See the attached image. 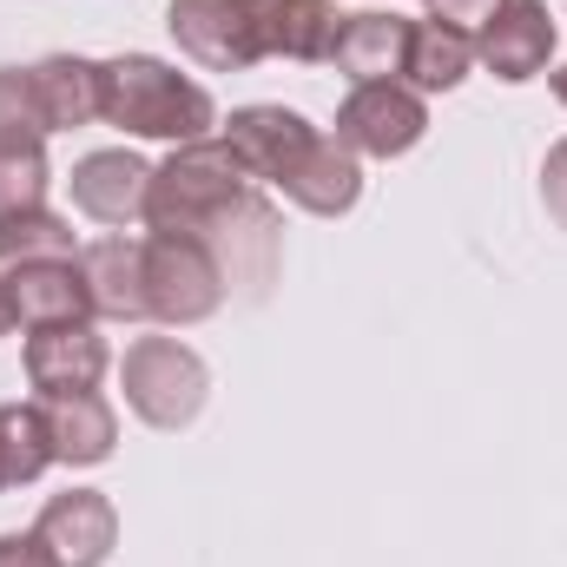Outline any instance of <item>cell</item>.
I'll return each instance as SVG.
<instances>
[{
    "label": "cell",
    "instance_id": "1",
    "mask_svg": "<svg viewBox=\"0 0 567 567\" xmlns=\"http://www.w3.org/2000/svg\"><path fill=\"white\" fill-rule=\"evenodd\" d=\"M225 145L245 158L251 178L278 185L290 205L317 212V218H343L363 192V172H357V152L337 145L330 133H317L310 120L284 113V106H245L231 113Z\"/></svg>",
    "mask_w": 567,
    "mask_h": 567
},
{
    "label": "cell",
    "instance_id": "2",
    "mask_svg": "<svg viewBox=\"0 0 567 567\" xmlns=\"http://www.w3.org/2000/svg\"><path fill=\"white\" fill-rule=\"evenodd\" d=\"M100 120L140 133V140H205L212 126V93L185 73H172L152 53H126L100 66Z\"/></svg>",
    "mask_w": 567,
    "mask_h": 567
},
{
    "label": "cell",
    "instance_id": "3",
    "mask_svg": "<svg viewBox=\"0 0 567 567\" xmlns=\"http://www.w3.org/2000/svg\"><path fill=\"white\" fill-rule=\"evenodd\" d=\"M245 192H251V172H245V158H238L231 145L225 140H192L152 172L145 225H152V231H178V238H205Z\"/></svg>",
    "mask_w": 567,
    "mask_h": 567
},
{
    "label": "cell",
    "instance_id": "4",
    "mask_svg": "<svg viewBox=\"0 0 567 567\" xmlns=\"http://www.w3.org/2000/svg\"><path fill=\"white\" fill-rule=\"evenodd\" d=\"M165 27L212 73H245L271 53V0H172Z\"/></svg>",
    "mask_w": 567,
    "mask_h": 567
},
{
    "label": "cell",
    "instance_id": "5",
    "mask_svg": "<svg viewBox=\"0 0 567 567\" xmlns=\"http://www.w3.org/2000/svg\"><path fill=\"white\" fill-rule=\"evenodd\" d=\"M140 271H145V310L165 323H198L225 303V271L212 258V245L178 238V231H152L140 245Z\"/></svg>",
    "mask_w": 567,
    "mask_h": 567
},
{
    "label": "cell",
    "instance_id": "6",
    "mask_svg": "<svg viewBox=\"0 0 567 567\" xmlns=\"http://www.w3.org/2000/svg\"><path fill=\"white\" fill-rule=\"evenodd\" d=\"M120 383H126L133 416L152 423V429H185L205 410V363H198V350H185L178 337H140V343L126 350Z\"/></svg>",
    "mask_w": 567,
    "mask_h": 567
},
{
    "label": "cell",
    "instance_id": "7",
    "mask_svg": "<svg viewBox=\"0 0 567 567\" xmlns=\"http://www.w3.org/2000/svg\"><path fill=\"white\" fill-rule=\"evenodd\" d=\"M423 133H429L423 93L403 86V80H370V86H357V93L337 106V133H330V140L350 145V152H363V158H403Z\"/></svg>",
    "mask_w": 567,
    "mask_h": 567
},
{
    "label": "cell",
    "instance_id": "8",
    "mask_svg": "<svg viewBox=\"0 0 567 567\" xmlns=\"http://www.w3.org/2000/svg\"><path fill=\"white\" fill-rule=\"evenodd\" d=\"M106 377V337L93 323H47L27 337V383L40 396H86Z\"/></svg>",
    "mask_w": 567,
    "mask_h": 567
},
{
    "label": "cell",
    "instance_id": "9",
    "mask_svg": "<svg viewBox=\"0 0 567 567\" xmlns=\"http://www.w3.org/2000/svg\"><path fill=\"white\" fill-rule=\"evenodd\" d=\"M33 535L53 548L60 567H100L120 542V515H113V502L100 488H66V495H53L40 508Z\"/></svg>",
    "mask_w": 567,
    "mask_h": 567
},
{
    "label": "cell",
    "instance_id": "10",
    "mask_svg": "<svg viewBox=\"0 0 567 567\" xmlns=\"http://www.w3.org/2000/svg\"><path fill=\"white\" fill-rule=\"evenodd\" d=\"M13 323L47 330V323H93V284L80 271V258H47V265H13Z\"/></svg>",
    "mask_w": 567,
    "mask_h": 567
},
{
    "label": "cell",
    "instance_id": "11",
    "mask_svg": "<svg viewBox=\"0 0 567 567\" xmlns=\"http://www.w3.org/2000/svg\"><path fill=\"white\" fill-rule=\"evenodd\" d=\"M475 53H482V66H488L495 80H535V73L548 66V53H555V20H548V7H542V0H502L495 20H488L482 40H475Z\"/></svg>",
    "mask_w": 567,
    "mask_h": 567
},
{
    "label": "cell",
    "instance_id": "12",
    "mask_svg": "<svg viewBox=\"0 0 567 567\" xmlns=\"http://www.w3.org/2000/svg\"><path fill=\"white\" fill-rule=\"evenodd\" d=\"M73 205L100 225H133L145 218V192H152V165L133 152H86L73 165Z\"/></svg>",
    "mask_w": 567,
    "mask_h": 567
},
{
    "label": "cell",
    "instance_id": "13",
    "mask_svg": "<svg viewBox=\"0 0 567 567\" xmlns=\"http://www.w3.org/2000/svg\"><path fill=\"white\" fill-rule=\"evenodd\" d=\"M40 416H47V442H53V462H73V468H93L113 455L120 442V416L100 390L86 396H40Z\"/></svg>",
    "mask_w": 567,
    "mask_h": 567
},
{
    "label": "cell",
    "instance_id": "14",
    "mask_svg": "<svg viewBox=\"0 0 567 567\" xmlns=\"http://www.w3.org/2000/svg\"><path fill=\"white\" fill-rule=\"evenodd\" d=\"M410 27L416 20H403V13H350L343 20V40H337V73H350L357 86H370V80H396L403 66H410Z\"/></svg>",
    "mask_w": 567,
    "mask_h": 567
},
{
    "label": "cell",
    "instance_id": "15",
    "mask_svg": "<svg viewBox=\"0 0 567 567\" xmlns=\"http://www.w3.org/2000/svg\"><path fill=\"white\" fill-rule=\"evenodd\" d=\"M27 80H33V100H40L47 133H73V126H93V120H100V66H93V60L53 53V60H40Z\"/></svg>",
    "mask_w": 567,
    "mask_h": 567
},
{
    "label": "cell",
    "instance_id": "16",
    "mask_svg": "<svg viewBox=\"0 0 567 567\" xmlns=\"http://www.w3.org/2000/svg\"><path fill=\"white\" fill-rule=\"evenodd\" d=\"M80 271L93 284V317H113V323H140L145 310V271H140V245L126 238H100L93 251H80Z\"/></svg>",
    "mask_w": 567,
    "mask_h": 567
},
{
    "label": "cell",
    "instance_id": "17",
    "mask_svg": "<svg viewBox=\"0 0 567 567\" xmlns=\"http://www.w3.org/2000/svg\"><path fill=\"white\" fill-rule=\"evenodd\" d=\"M343 40L337 0H271V53L284 60H330Z\"/></svg>",
    "mask_w": 567,
    "mask_h": 567
},
{
    "label": "cell",
    "instance_id": "18",
    "mask_svg": "<svg viewBox=\"0 0 567 567\" xmlns=\"http://www.w3.org/2000/svg\"><path fill=\"white\" fill-rule=\"evenodd\" d=\"M468 66H475V40L468 33H455V27H442V20H416L410 27V80H416V93H449V86H462L468 80Z\"/></svg>",
    "mask_w": 567,
    "mask_h": 567
},
{
    "label": "cell",
    "instance_id": "19",
    "mask_svg": "<svg viewBox=\"0 0 567 567\" xmlns=\"http://www.w3.org/2000/svg\"><path fill=\"white\" fill-rule=\"evenodd\" d=\"M47 462H53V442H47L40 403H7V410H0V488L33 482Z\"/></svg>",
    "mask_w": 567,
    "mask_h": 567
},
{
    "label": "cell",
    "instance_id": "20",
    "mask_svg": "<svg viewBox=\"0 0 567 567\" xmlns=\"http://www.w3.org/2000/svg\"><path fill=\"white\" fill-rule=\"evenodd\" d=\"M47 258H80L66 218H53V212H40V205L0 218V265H47Z\"/></svg>",
    "mask_w": 567,
    "mask_h": 567
},
{
    "label": "cell",
    "instance_id": "21",
    "mask_svg": "<svg viewBox=\"0 0 567 567\" xmlns=\"http://www.w3.org/2000/svg\"><path fill=\"white\" fill-rule=\"evenodd\" d=\"M47 145V120L33 100L27 73H0V152H40Z\"/></svg>",
    "mask_w": 567,
    "mask_h": 567
},
{
    "label": "cell",
    "instance_id": "22",
    "mask_svg": "<svg viewBox=\"0 0 567 567\" xmlns=\"http://www.w3.org/2000/svg\"><path fill=\"white\" fill-rule=\"evenodd\" d=\"M47 198V158L40 152H0V218L33 212Z\"/></svg>",
    "mask_w": 567,
    "mask_h": 567
},
{
    "label": "cell",
    "instance_id": "23",
    "mask_svg": "<svg viewBox=\"0 0 567 567\" xmlns=\"http://www.w3.org/2000/svg\"><path fill=\"white\" fill-rule=\"evenodd\" d=\"M429 7H435V20H442V27L475 33V27H488V20H495V7H502V0H429Z\"/></svg>",
    "mask_w": 567,
    "mask_h": 567
},
{
    "label": "cell",
    "instance_id": "24",
    "mask_svg": "<svg viewBox=\"0 0 567 567\" xmlns=\"http://www.w3.org/2000/svg\"><path fill=\"white\" fill-rule=\"evenodd\" d=\"M542 198H548V212H555V225L567 231V140L548 152V165H542Z\"/></svg>",
    "mask_w": 567,
    "mask_h": 567
},
{
    "label": "cell",
    "instance_id": "25",
    "mask_svg": "<svg viewBox=\"0 0 567 567\" xmlns=\"http://www.w3.org/2000/svg\"><path fill=\"white\" fill-rule=\"evenodd\" d=\"M0 567H60L40 535H0Z\"/></svg>",
    "mask_w": 567,
    "mask_h": 567
},
{
    "label": "cell",
    "instance_id": "26",
    "mask_svg": "<svg viewBox=\"0 0 567 567\" xmlns=\"http://www.w3.org/2000/svg\"><path fill=\"white\" fill-rule=\"evenodd\" d=\"M13 330V290H7V278H0V337Z\"/></svg>",
    "mask_w": 567,
    "mask_h": 567
},
{
    "label": "cell",
    "instance_id": "27",
    "mask_svg": "<svg viewBox=\"0 0 567 567\" xmlns=\"http://www.w3.org/2000/svg\"><path fill=\"white\" fill-rule=\"evenodd\" d=\"M555 100H561V106H567V66H561V73H555Z\"/></svg>",
    "mask_w": 567,
    "mask_h": 567
}]
</instances>
